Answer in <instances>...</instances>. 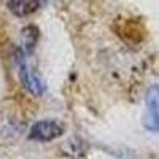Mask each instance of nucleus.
<instances>
[{"label": "nucleus", "mask_w": 159, "mask_h": 159, "mask_svg": "<svg viewBox=\"0 0 159 159\" xmlns=\"http://www.w3.org/2000/svg\"><path fill=\"white\" fill-rule=\"evenodd\" d=\"M21 78H22V83L24 86L27 88L32 94H42L43 92V83H42V80H40L27 65H21Z\"/></svg>", "instance_id": "nucleus-4"}, {"label": "nucleus", "mask_w": 159, "mask_h": 159, "mask_svg": "<svg viewBox=\"0 0 159 159\" xmlns=\"http://www.w3.org/2000/svg\"><path fill=\"white\" fill-rule=\"evenodd\" d=\"M40 5H42V0H8L10 11L21 18L35 13L40 8Z\"/></svg>", "instance_id": "nucleus-3"}, {"label": "nucleus", "mask_w": 159, "mask_h": 159, "mask_svg": "<svg viewBox=\"0 0 159 159\" xmlns=\"http://www.w3.org/2000/svg\"><path fill=\"white\" fill-rule=\"evenodd\" d=\"M62 134H64V126L61 123L45 119V121H38L37 124L32 126L29 137L38 142H51L59 139Z\"/></svg>", "instance_id": "nucleus-1"}, {"label": "nucleus", "mask_w": 159, "mask_h": 159, "mask_svg": "<svg viewBox=\"0 0 159 159\" xmlns=\"http://www.w3.org/2000/svg\"><path fill=\"white\" fill-rule=\"evenodd\" d=\"M157 86H154L150 94H148V100H147V115H145V126L151 132H157V126H159V115H157Z\"/></svg>", "instance_id": "nucleus-2"}, {"label": "nucleus", "mask_w": 159, "mask_h": 159, "mask_svg": "<svg viewBox=\"0 0 159 159\" xmlns=\"http://www.w3.org/2000/svg\"><path fill=\"white\" fill-rule=\"evenodd\" d=\"M24 43H25V52H30L38 40V29L35 25H27L24 30Z\"/></svg>", "instance_id": "nucleus-5"}]
</instances>
